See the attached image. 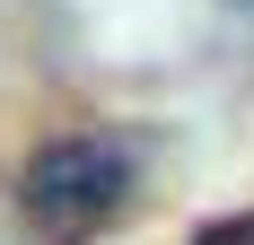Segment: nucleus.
<instances>
[{"instance_id":"nucleus-2","label":"nucleus","mask_w":254,"mask_h":245,"mask_svg":"<svg viewBox=\"0 0 254 245\" xmlns=\"http://www.w3.org/2000/svg\"><path fill=\"white\" fill-rule=\"evenodd\" d=\"M193 245H254V210H237V219H210V228H193Z\"/></svg>"},{"instance_id":"nucleus-1","label":"nucleus","mask_w":254,"mask_h":245,"mask_svg":"<svg viewBox=\"0 0 254 245\" xmlns=\"http://www.w3.org/2000/svg\"><path fill=\"white\" fill-rule=\"evenodd\" d=\"M123 201H131V158H123L114 140H88V131L44 140L35 158H26V175H18V210H26V228H35V237H53V245L97 237Z\"/></svg>"}]
</instances>
